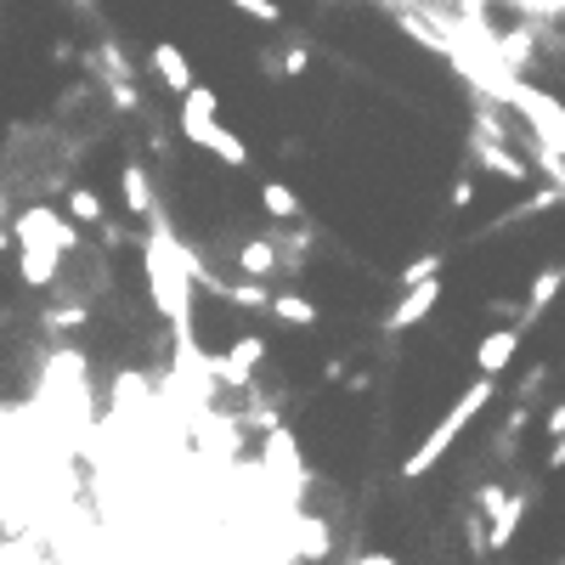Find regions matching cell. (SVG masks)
<instances>
[{
  "mask_svg": "<svg viewBox=\"0 0 565 565\" xmlns=\"http://www.w3.org/2000/svg\"><path fill=\"white\" fill-rule=\"evenodd\" d=\"M141 266H148V295L164 311V322L175 328V340H199L193 328V277L181 266V238L153 215L148 226V244H141Z\"/></svg>",
  "mask_w": 565,
  "mask_h": 565,
  "instance_id": "obj_1",
  "label": "cell"
},
{
  "mask_svg": "<svg viewBox=\"0 0 565 565\" xmlns=\"http://www.w3.org/2000/svg\"><path fill=\"white\" fill-rule=\"evenodd\" d=\"M492 402H498V380H476V385H469V391H463V396H458L441 418H436V430H430V436H424V441L407 452L402 476H407V481H424V476H430V469L452 452V441H458V436L469 430V424L481 418V407H492Z\"/></svg>",
  "mask_w": 565,
  "mask_h": 565,
  "instance_id": "obj_2",
  "label": "cell"
},
{
  "mask_svg": "<svg viewBox=\"0 0 565 565\" xmlns=\"http://www.w3.org/2000/svg\"><path fill=\"white\" fill-rule=\"evenodd\" d=\"M260 469H266V481H271V492H282V509L289 514H300V487H306V458H300V441H295V430H266V441H260Z\"/></svg>",
  "mask_w": 565,
  "mask_h": 565,
  "instance_id": "obj_3",
  "label": "cell"
},
{
  "mask_svg": "<svg viewBox=\"0 0 565 565\" xmlns=\"http://www.w3.org/2000/svg\"><path fill=\"white\" fill-rule=\"evenodd\" d=\"M12 238L18 249H52V255H74L79 249V226L68 215H57L52 204H23L12 215Z\"/></svg>",
  "mask_w": 565,
  "mask_h": 565,
  "instance_id": "obj_4",
  "label": "cell"
},
{
  "mask_svg": "<svg viewBox=\"0 0 565 565\" xmlns=\"http://www.w3.org/2000/svg\"><path fill=\"white\" fill-rule=\"evenodd\" d=\"M181 141H193V148H204V153H215L221 164H232V170H249V141L232 130V125H221V119H204V114H181Z\"/></svg>",
  "mask_w": 565,
  "mask_h": 565,
  "instance_id": "obj_5",
  "label": "cell"
},
{
  "mask_svg": "<svg viewBox=\"0 0 565 565\" xmlns=\"http://www.w3.org/2000/svg\"><path fill=\"white\" fill-rule=\"evenodd\" d=\"M260 356H266V340H260V334L232 340L226 351L210 356V380H215L221 391H249V385H255V373H260Z\"/></svg>",
  "mask_w": 565,
  "mask_h": 565,
  "instance_id": "obj_6",
  "label": "cell"
},
{
  "mask_svg": "<svg viewBox=\"0 0 565 565\" xmlns=\"http://www.w3.org/2000/svg\"><path fill=\"white\" fill-rule=\"evenodd\" d=\"M148 68H153V79H159V85L170 90L175 103H181L186 90L199 85V74H193V57H186L175 40H153V45H148Z\"/></svg>",
  "mask_w": 565,
  "mask_h": 565,
  "instance_id": "obj_7",
  "label": "cell"
},
{
  "mask_svg": "<svg viewBox=\"0 0 565 565\" xmlns=\"http://www.w3.org/2000/svg\"><path fill=\"white\" fill-rule=\"evenodd\" d=\"M521 340H526V328L521 322H509V328H492V334L476 345V367H481V380H498V373L521 356Z\"/></svg>",
  "mask_w": 565,
  "mask_h": 565,
  "instance_id": "obj_8",
  "label": "cell"
},
{
  "mask_svg": "<svg viewBox=\"0 0 565 565\" xmlns=\"http://www.w3.org/2000/svg\"><path fill=\"white\" fill-rule=\"evenodd\" d=\"M436 306H441V277H436V282H418V289H402V300L385 311V328H391V334H402V328H418Z\"/></svg>",
  "mask_w": 565,
  "mask_h": 565,
  "instance_id": "obj_9",
  "label": "cell"
},
{
  "mask_svg": "<svg viewBox=\"0 0 565 565\" xmlns=\"http://www.w3.org/2000/svg\"><path fill=\"white\" fill-rule=\"evenodd\" d=\"M289 532H295V559L322 565L328 554H334V526L317 521V514H289Z\"/></svg>",
  "mask_w": 565,
  "mask_h": 565,
  "instance_id": "obj_10",
  "label": "cell"
},
{
  "mask_svg": "<svg viewBox=\"0 0 565 565\" xmlns=\"http://www.w3.org/2000/svg\"><path fill=\"white\" fill-rule=\"evenodd\" d=\"M238 271H244V282H271L277 271H282V255H277V238H249V244H238Z\"/></svg>",
  "mask_w": 565,
  "mask_h": 565,
  "instance_id": "obj_11",
  "label": "cell"
},
{
  "mask_svg": "<svg viewBox=\"0 0 565 565\" xmlns=\"http://www.w3.org/2000/svg\"><path fill=\"white\" fill-rule=\"evenodd\" d=\"M119 193H125V210H130V215H141V221H153V215H159V199H153V175L141 170L136 159L119 170Z\"/></svg>",
  "mask_w": 565,
  "mask_h": 565,
  "instance_id": "obj_12",
  "label": "cell"
},
{
  "mask_svg": "<svg viewBox=\"0 0 565 565\" xmlns=\"http://www.w3.org/2000/svg\"><path fill=\"white\" fill-rule=\"evenodd\" d=\"M521 521H526V492H509V498L498 503V514L487 521V548L503 554V548L514 543V532H521Z\"/></svg>",
  "mask_w": 565,
  "mask_h": 565,
  "instance_id": "obj_13",
  "label": "cell"
},
{
  "mask_svg": "<svg viewBox=\"0 0 565 565\" xmlns=\"http://www.w3.org/2000/svg\"><path fill=\"white\" fill-rule=\"evenodd\" d=\"M559 289H565V260H554V266H543V271L532 277V295H526V306H521V328H532V322L554 306Z\"/></svg>",
  "mask_w": 565,
  "mask_h": 565,
  "instance_id": "obj_14",
  "label": "cell"
},
{
  "mask_svg": "<svg viewBox=\"0 0 565 565\" xmlns=\"http://www.w3.org/2000/svg\"><path fill=\"white\" fill-rule=\"evenodd\" d=\"M18 277L29 282V289H52V282L63 277V255H52V249H18Z\"/></svg>",
  "mask_w": 565,
  "mask_h": 565,
  "instance_id": "obj_15",
  "label": "cell"
},
{
  "mask_svg": "<svg viewBox=\"0 0 565 565\" xmlns=\"http://www.w3.org/2000/svg\"><path fill=\"white\" fill-rule=\"evenodd\" d=\"M260 210L271 215V221H300V193H295V186L289 181H260Z\"/></svg>",
  "mask_w": 565,
  "mask_h": 565,
  "instance_id": "obj_16",
  "label": "cell"
},
{
  "mask_svg": "<svg viewBox=\"0 0 565 565\" xmlns=\"http://www.w3.org/2000/svg\"><path fill=\"white\" fill-rule=\"evenodd\" d=\"M277 322H289V328H317L322 322V311L306 300V295H271V306H266Z\"/></svg>",
  "mask_w": 565,
  "mask_h": 565,
  "instance_id": "obj_17",
  "label": "cell"
},
{
  "mask_svg": "<svg viewBox=\"0 0 565 565\" xmlns=\"http://www.w3.org/2000/svg\"><path fill=\"white\" fill-rule=\"evenodd\" d=\"M68 221L74 226H108V204L97 199V186H74L68 193Z\"/></svg>",
  "mask_w": 565,
  "mask_h": 565,
  "instance_id": "obj_18",
  "label": "cell"
},
{
  "mask_svg": "<svg viewBox=\"0 0 565 565\" xmlns=\"http://www.w3.org/2000/svg\"><path fill=\"white\" fill-rule=\"evenodd\" d=\"M226 7L232 12H238V18H249V23H282V7H277V0H226Z\"/></svg>",
  "mask_w": 565,
  "mask_h": 565,
  "instance_id": "obj_19",
  "label": "cell"
},
{
  "mask_svg": "<svg viewBox=\"0 0 565 565\" xmlns=\"http://www.w3.org/2000/svg\"><path fill=\"white\" fill-rule=\"evenodd\" d=\"M85 322H90L85 306H52L45 311V328H52V334H74V328H85Z\"/></svg>",
  "mask_w": 565,
  "mask_h": 565,
  "instance_id": "obj_20",
  "label": "cell"
},
{
  "mask_svg": "<svg viewBox=\"0 0 565 565\" xmlns=\"http://www.w3.org/2000/svg\"><path fill=\"white\" fill-rule=\"evenodd\" d=\"M436 271H441V255L430 249V255H418L413 266H402V289H418V282H436Z\"/></svg>",
  "mask_w": 565,
  "mask_h": 565,
  "instance_id": "obj_21",
  "label": "cell"
},
{
  "mask_svg": "<svg viewBox=\"0 0 565 565\" xmlns=\"http://www.w3.org/2000/svg\"><path fill=\"white\" fill-rule=\"evenodd\" d=\"M476 204V175H463L458 186H452V210H469Z\"/></svg>",
  "mask_w": 565,
  "mask_h": 565,
  "instance_id": "obj_22",
  "label": "cell"
},
{
  "mask_svg": "<svg viewBox=\"0 0 565 565\" xmlns=\"http://www.w3.org/2000/svg\"><path fill=\"white\" fill-rule=\"evenodd\" d=\"M306 63H311L306 45H289V57H282V68H289V74H306Z\"/></svg>",
  "mask_w": 565,
  "mask_h": 565,
  "instance_id": "obj_23",
  "label": "cell"
},
{
  "mask_svg": "<svg viewBox=\"0 0 565 565\" xmlns=\"http://www.w3.org/2000/svg\"><path fill=\"white\" fill-rule=\"evenodd\" d=\"M543 436H554V441H565V402L548 413V424H543Z\"/></svg>",
  "mask_w": 565,
  "mask_h": 565,
  "instance_id": "obj_24",
  "label": "cell"
},
{
  "mask_svg": "<svg viewBox=\"0 0 565 565\" xmlns=\"http://www.w3.org/2000/svg\"><path fill=\"white\" fill-rule=\"evenodd\" d=\"M351 565H396V554H380V548H373V554H356Z\"/></svg>",
  "mask_w": 565,
  "mask_h": 565,
  "instance_id": "obj_25",
  "label": "cell"
},
{
  "mask_svg": "<svg viewBox=\"0 0 565 565\" xmlns=\"http://www.w3.org/2000/svg\"><path fill=\"white\" fill-rule=\"evenodd\" d=\"M7 221H12V199H7V186H0V232H7Z\"/></svg>",
  "mask_w": 565,
  "mask_h": 565,
  "instance_id": "obj_26",
  "label": "cell"
},
{
  "mask_svg": "<svg viewBox=\"0 0 565 565\" xmlns=\"http://www.w3.org/2000/svg\"><path fill=\"white\" fill-rule=\"evenodd\" d=\"M559 565H565V559H559Z\"/></svg>",
  "mask_w": 565,
  "mask_h": 565,
  "instance_id": "obj_27",
  "label": "cell"
}]
</instances>
